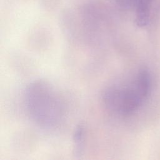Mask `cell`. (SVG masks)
Instances as JSON below:
<instances>
[{
  "label": "cell",
  "instance_id": "obj_1",
  "mask_svg": "<svg viewBox=\"0 0 160 160\" xmlns=\"http://www.w3.org/2000/svg\"><path fill=\"white\" fill-rule=\"evenodd\" d=\"M151 91V76L146 68L139 70L127 86H113L104 91L102 99L106 107L122 115L136 111L147 99Z\"/></svg>",
  "mask_w": 160,
  "mask_h": 160
},
{
  "label": "cell",
  "instance_id": "obj_2",
  "mask_svg": "<svg viewBox=\"0 0 160 160\" xmlns=\"http://www.w3.org/2000/svg\"><path fill=\"white\" fill-rule=\"evenodd\" d=\"M85 127L83 123L79 122L75 128L72 135L73 155L76 158H81L84 151Z\"/></svg>",
  "mask_w": 160,
  "mask_h": 160
},
{
  "label": "cell",
  "instance_id": "obj_3",
  "mask_svg": "<svg viewBox=\"0 0 160 160\" xmlns=\"http://www.w3.org/2000/svg\"><path fill=\"white\" fill-rule=\"evenodd\" d=\"M135 2L136 24L139 27H144L149 21L151 0H135Z\"/></svg>",
  "mask_w": 160,
  "mask_h": 160
}]
</instances>
